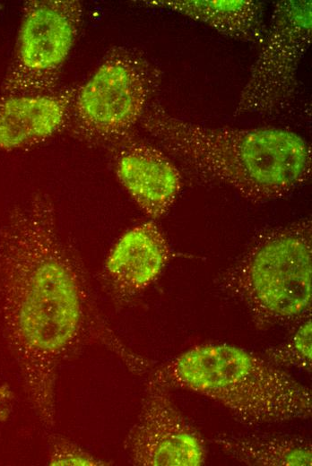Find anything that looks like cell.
I'll list each match as a JSON object with an SVG mask.
<instances>
[{
	"label": "cell",
	"instance_id": "cell-1",
	"mask_svg": "<svg viewBox=\"0 0 312 466\" xmlns=\"http://www.w3.org/2000/svg\"><path fill=\"white\" fill-rule=\"evenodd\" d=\"M0 317L27 401L46 429L55 426L59 368L83 346L105 348L134 374L152 369L99 310L46 194L14 205L0 225Z\"/></svg>",
	"mask_w": 312,
	"mask_h": 466
},
{
	"label": "cell",
	"instance_id": "cell-2",
	"mask_svg": "<svg viewBox=\"0 0 312 466\" xmlns=\"http://www.w3.org/2000/svg\"><path fill=\"white\" fill-rule=\"evenodd\" d=\"M139 125L186 172L253 203L283 197L311 175L309 144L287 129L204 126L172 116L157 101Z\"/></svg>",
	"mask_w": 312,
	"mask_h": 466
},
{
	"label": "cell",
	"instance_id": "cell-3",
	"mask_svg": "<svg viewBox=\"0 0 312 466\" xmlns=\"http://www.w3.org/2000/svg\"><path fill=\"white\" fill-rule=\"evenodd\" d=\"M152 376L205 396L246 425L306 419L311 393L264 357L225 343L195 346L152 368Z\"/></svg>",
	"mask_w": 312,
	"mask_h": 466
},
{
	"label": "cell",
	"instance_id": "cell-4",
	"mask_svg": "<svg viewBox=\"0 0 312 466\" xmlns=\"http://www.w3.org/2000/svg\"><path fill=\"white\" fill-rule=\"evenodd\" d=\"M312 228L302 220L260 237L218 280L258 327L293 322L311 306Z\"/></svg>",
	"mask_w": 312,
	"mask_h": 466
},
{
	"label": "cell",
	"instance_id": "cell-5",
	"mask_svg": "<svg viewBox=\"0 0 312 466\" xmlns=\"http://www.w3.org/2000/svg\"><path fill=\"white\" fill-rule=\"evenodd\" d=\"M161 74L141 49L111 47L76 88L65 128L85 143L112 147L133 133L155 101Z\"/></svg>",
	"mask_w": 312,
	"mask_h": 466
},
{
	"label": "cell",
	"instance_id": "cell-6",
	"mask_svg": "<svg viewBox=\"0 0 312 466\" xmlns=\"http://www.w3.org/2000/svg\"><path fill=\"white\" fill-rule=\"evenodd\" d=\"M82 18L83 7L79 0L26 1L13 56L2 81V94L56 91Z\"/></svg>",
	"mask_w": 312,
	"mask_h": 466
},
{
	"label": "cell",
	"instance_id": "cell-7",
	"mask_svg": "<svg viewBox=\"0 0 312 466\" xmlns=\"http://www.w3.org/2000/svg\"><path fill=\"white\" fill-rule=\"evenodd\" d=\"M310 0H282L273 10L259 54L237 102L234 115H272L293 99L298 71L311 41Z\"/></svg>",
	"mask_w": 312,
	"mask_h": 466
},
{
	"label": "cell",
	"instance_id": "cell-8",
	"mask_svg": "<svg viewBox=\"0 0 312 466\" xmlns=\"http://www.w3.org/2000/svg\"><path fill=\"white\" fill-rule=\"evenodd\" d=\"M169 390L149 375L140 413L125 441L134 465L199 466L205 462L204 441L178 410Z\"/></svg>",
	"mask_w": 312,
	"mask_h": 466
},
{
	"label": "cell",
	"instance_id": "cell-9",
	"mask_svg": "<svg viewBox=\"0 0 312 466\" xmlns=\"http://www.w3.org/2000/svg\"><path fill=\"white\" fill-rule=\"evenodd\" d=\"M114 147L116 175L140 209L152 219L165 216L181 190V175L158 145L133 133Z\"/></svg>",
	"mask_w": 312,
	"mask_h": 466
},
{
	"label": "cell",
	"instance_id": "cell-10",
	"mask_svg": "<svg viewBox=\"0 0 312 466\" xmlns=\"http://www.w3.org/2000/svg\"><path fill=\"white\" fill-rule=\"evenodd\" d=\"M169 255L168 241L154 222L128 229L104 263L103 275L112 294L126 300L145 289L161 273Z\"/></svg>",
	"mask_w": 312,
	"mask_h": 466
},
{
	"label": "cell",
	"instance_id": "cell-11",
	"mask_svg": "<svg viewBox=\"0 0 312 466\" xmlns=\"http://www.w3.org/2000/svg\"><path fill=\"white\" fill-rule=\"evenodd\" d=\"M76 88L40 95L0 96V151L45 142L65 127Z\"/></svg>",
	"mask_w": 312,
	"mask_h": 466
},
{
	"label": "cell",
	"instance_id": "cell-12",
	"mask_svg": "<svg viewBox=\"0 0 312 466\" xmlns=\"http://www.w3.org/2000/svg\"><path fill=\"white\" fill-rule=\"evenodd\" d=\"M143 3L178 13L236 40L262 44L267 30L263 6L258 1L155 0Z\"/></svg>",
	"mask_w": 312,
	"mask_h": 466
},
{
	"label": "cell",
	"instance_id": "cell-13",
	"mask_svg": "<svg viewBox=\"0 0 312 466\" xmlns=\"http://www.w3.org/2000/svg\"><path fill=\"white\" fill-rule=\"evenodd\" d=\"M224 453L247 465L308 466L309 442L302 438L256 435L220 434L212 439Z\"/></svg>",
	"mask_w": 312,
	"mask_h": 466
},
{
	"label": "cell",
	"instance_id": "cell-14",
	"mask_svg": "<svg viewBox=\"0 0 312 466\" xmlns=\"http://www.w3.org/2000/svg\"><path fill=\"white\" fill-rule=\"evenodd\" d=\"M311 319L301 324L283 344L266 349L264 358L279 367H297L310 371L312 364Z\"/></svg>",
	"mask_w": 312,
	"mask_h": 466
},
{
	"label": "cell",
	"instance_id": "cell-15",
	"mask_svg": "<svg viewBox=\"0 0 312 466\" xmlns=\"http://www.w3.org/2000/svg\"><path fill=\"white\" fill-rule=\"evenodd\" d=\"M48 464L52 466H100L110 463L96 457L67 438L54 436L50 441Z\"/></svg>",
	"mask_w": 312,
	"mask_h": 466
}]
</instances>
